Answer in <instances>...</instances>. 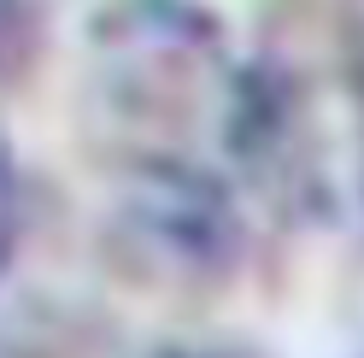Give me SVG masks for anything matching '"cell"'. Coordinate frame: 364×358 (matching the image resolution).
I'll use <instances>...</instances> for the list:
<instances>
[{"label": "cell", "mask_w": 364, "mask_h": 358, "mask_svg": "<svg viewBox=\"0 0 364 358\" xmlns=\"http://www.w3.org/2000/svg\"><path fill=\"white\" fill-rule=\"evenodd\" d=\"M247 94L253 65L235 53L212 0H100L88 12L82 118L100 153L223 147L241 159Z\"/></svg>", "instance_id": "obj_1"}, {"label": "cell", "mask_w": 364, "mask_h": 358, "mask_svg": "<svg viewBox=\"0 0 364 358\" xmlns=\"http://www.w3.org/2000/svg\"><path fill=\"white\" fill-rule=\"evenodd\" d=\"M259 188L223 147L100 153V235L124 276L159 294H212L235 276Z\"/></svg>", "instance_id": "obj_2"}, {"label": "cell", "mask_w": 364, "mask_h": 358, "mask_svg": "<svg viewBox=\"0 0 364 358\" xmlns=\"http://www.w3.org/2000/svg\"><path fill=\"white\" fill-rule=\"evenodd\" d=\"M77 358H230V352L200 347V341H141V347H95Z\"/></svg>", "instance_id": "obj_3"}]
</instances>
